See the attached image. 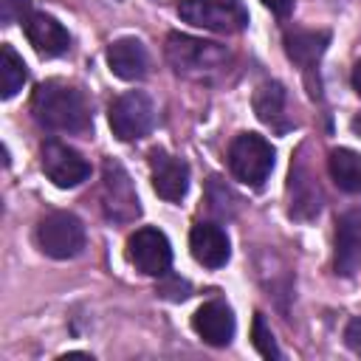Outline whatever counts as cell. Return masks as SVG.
Wrapping results in <instances>:
<instances>
[{
    "instance_id": "19",
    "label": "cell",
    "mask_w": 361,
    "mask_h": 361,
    "mask_svg": "<svg viewBox=\"0 0 361 361\" xmlns=\"http://www.w3.org/2000/svg\"><path fill=\"white\" fill-rule=\"evenodd\" d=\"M285 110V90L279 82H265L254 93V113L265 124H276V118Z\"/></svg>"
},
{
    "instance_id": "6",
    "label": "cell",
    "mask_w": 361,
    "mask_h": 361,
    "mask_svg": "<svg viewBox=\"0 0 361 361\" xmlns=\"http://www.w3.org/2000/svg\"><path fill=\"white\" fill-rule=\"evenodd\" d=\"M110 130L118 141H138L155 124V104L141 90H127L110 104Z\"/></svg>"
},
{
    "instance_id": "5",
    "label": "cell",
    "mask_w": 361,
    "mask_h": 361,
    "mask_svg": "<svg viewBox=\"0 0 361 361\" xmlns=\"http://www.w3.org/2000/svg\"><path fill=\"white\" fill-rule=\"evenodd\" d=\"M39 251L54 259H71L85 248V226L71 212H51L37 226Z\"/></svg>"
},
{
    "instance_id": "25",
    "label": "cell",
    "mask_w": 361,
    "mask_h": 361,
    "mask_svg": "<svg viewBox=\"0 0 361 361\" xmlns=\"http://www.w3.org/2000/svg\"><path fill=\"white\" fill-rule=\"evenodd\" d=\"M353 87L361 96V62H355V68H353Z\"/></svg>"
},
{
    "instance_id": "12",
    "label": "cell",
    "mask_w": 361,
    "mask_h": 361,
    "mask_svg": "<svg viewBox=\"0 0 361 361\" xmlns=\"http://www.w3.org/2000/svg\"><path fill=\"white\" fill-rule=\"evenodd\" d=\"M192 327H195V333L206 341V344H212V347H226L231 338H234V313H231V307L226 305V302H220V299H212V302H206L203 307H197V313L192 316Z\"/></svg>"
},
{
    "instance_id": "16",
    "label": "cell",
    "mask_w": 361,
    "mask_h": 361,
    "mask_svg": "<svg viewBox=\"0 0 361 361\" xmlns=\"http://www.w3.org/2000/svg\"><path fill=\"white\" fill-rule=\"evenodd\" d=\"M327 42H330V31H288L285 34V51L288 56L302 68V71H310L322 54L327 51Z\"/></svg>"
},
{
    "instance_id": "4",
    "label": "cell",
    "mask_w": 361,
    "mask_h": 361,
    "mask_svg": "<svg viewBox=\"0 0 361 361\" xmlns=\"http://www.w3.org/2000/svg\"><path fill=\"white\" fill-rule=\"evenodd\" d=\"M180 20L217 34H237L248 25V8L243 0H180Z\"/></svg>"
},
{
    "instance_id": "17",
    "label": "cell",
    "mask_w": 361,
    "mask_h": 361,
    "mask_svg": "<svg viewBox=\"0 0 361 361\" xmlns=\"http://www.w3.org/2000/svg\"><path fill=\"white\" fill-rule=\"evenodd\" d=\"M327 166H330V175L338 189H344L350 195H361V152L338 147L330 152Z\"/></svg>"
},
{
    "instance_id": "20",
    "label": "cell",
    "mask_w": 361,
    "mask_h": 361,
    "mask_svg": "<svg viewBox=\"0 0 361 361\" xmlns=\"http://www.w3.org/2000/svg\"><path fill=\"white\" fill-rule=\"evenodd\" d=\"M251 338H254V347H257V353H259L262 358H279V355H282V353H279V347H276V341H274L271 327H268V324H265V319H262V313H257V316H254Z\"/></svg>"
},
{
    "instance_id": "8",
    "label": "cell",
    "mask_w": 361,
    "mask_h": 361,
    "mask_svg": "<svg viewBox=\"0 0 361 361\" xmlns=\"http://www.w3.org/2000/svg\"><path fill=\"white\" fill-rule=\"evenodd\" d=\"M127 257H130V262L141 274H147V276H166V271L172 265V245H169L164 231L147 226V228H138L135 234H130Z\"/></svg>"
},
{
    "instance_id": "7",
    "label": "cell",
    "mask_w": 361,
    "mask_h": 361,
    "mask_svg": "<svg viewBox=\"0 0 361 361\" xmlns=\"http://www.w3.org/2000/svg\"><path fill=\"white\" fill-rule=\"evenodd\" d=\"M102 209L113 223H130L141 214L133 180L127 169L113 158H107L102 166Z\"/></svg>"
},
{
    "instance_id": "11",
    "label": "cell",
    "mask_w": 361,
    "mask_h": 361,
    "mask_svg": "<svg viewBox=\"0 0 361 361\" xmlns=\"http://www.w3.org/2000/svg\"><path fill=\"white\" fill-rule=\"evenodd\" d=\"M361 268V209H347L336 226V274L353 276Z\"/></svg>"
},
{
    "instance_id": "14",
    "label": "cell",
    "mask_w": 361,
    "mask_h": 361,
    "mask_svg": "<svg viewBox=\"0 0 361 361\" xmlns=\"http://www.w3.org/2000/svg\"><path fill=\"white\" fill-rule=\"evenodd\" d=\"M107 65H110V71H113L118 79L135 82V79H144V76H147L149 56H147V48H144L141 39H135V37H121V39H116V42L107 48Z\"/></svg>"
},
{
    "instance_id": "18",
    "label": "cell",
    "mask_w": 361,
    "mask_h": 361,
    "mask_svg": "<svg viewBox=\"0 0 361 361\" xmlns=\"http://www.w3.org/2000/svg\"><path fill=\"white\" fill-rule=\"evenodd\" d=\"M25 79H28V71H25L23 56L11 45H3V51H0V96L3 99L17 96V90L25 85Z\"/></svg>"
},
{
    "instance_id": "22",
    "label": "cell",
    "mask_w": 361,
    "mask_h": 361,
    "mask_svg": "<svg viewBox=\"0 0 361 361\" xmlns=\"http://www.w3.org/2000/svg\"><path fill=\"white\" fill-rule=\"evenodd\" d=\"M158 293H161L164 299H172V302H183V299L189 296V282H183V279L172 276L169 282H164V285L158 288Z\"/></svg>"
},
{
    "instance_id": "9",
    "label": "cell",
    "mask_w": 361,
    "mask_h": 361,
    "mask_svg": "<svg viewBox=\"0 0 361 361\" xmlns=\"http://www.w3.org/2000/svg\"><path fill=\"white\" fill-rule=\"evenodd\" d=\"M39 166L48 175V180L59 189H73L82 180H87V175H90V164L76 149H71L68 144H59V141H45L42 144Z\"/></svg>"
},
{
    "instance_id": "21",
    "label": "cell",
    "mask_w": 361,
    "mask_h": 361,
    "mask_svg": "<svg viewBox=\"0 0 361 361\" xmlns=\"http://www.w3.org/2000/svg\"><path fill=\"white\" fill-rule=\"evenodd\" d=\"M28 8H31V0H0V20L6 25L17 20H28Z\"/></svg>"
},
{
    "instance_id": "10",
    "label": "cell",
    "mask_w": 361,
    "mask_h": 361,
    "mask_svg": "<svg viewBox=\"0 0 361 361\" xmlns=\"http://www.w3.org/2000/svg\"><path fill=\"white\" fill-rule=\"evenodd\" d=\"M149 172H152V189L164 200H180L189 189V166L183 158H175L164 149L149 152Z\"/></svg>"
},
{
    "instance_id": "24",
    "label": "cell",
    "mask_w": 361,
    "mask_h": 361,
    "mask_svg": "<svg viewBox=\"0 0 361 361\" xmlns=\"http://www.w3.org/2000/svg\"><path fill=\"white\" fill-rule=\"evenodd\" d=\"M262 3H265L276 17H282V20L293 11V0H262Z\"/></svg>"
},
{
    "instance_id": "2",
    "label": "cell",
    "mask_w": 361,
    "mask_h": 361,
    "mask_svg": "<svg viewBox=\"0 0 361 361\" xmlns=\"http://www.w3.org/2000/svg\"><path fill=\"white\" fill-rule=\"evenodd\" d=\"M166 59L175 68V73L180 76H195L203 79L209 73H217L228 54L223 45L217 42H206V39H195L189 34H169L166 37Z\"/></svg>"
},
{
    "instance_id": "23",
    "label": "cell",
    "mask_w": 361,
    "mask_h": 361,
    "mask_svg": "<svg viewBox=\"0 0 361 361\" xmlns=\"http://www.w3.org/2000/svg\"><path fill=\"white\" fill-rule=\"evenodd\" d=\"M344 338H347V344H350L355 353H361V316H358V319H353V322L347 324Z\"/></svg>"
},
{
    "instance_id": "3",
    "label": "cell",
    "mask_w": 361,
    "mask_h": 361,
    "mask_svg": "<svg viewBox=\"0 0 361 361\" xmlns=\"http://www.w3.org/2000/svg\"><path fill=\"white\" fill-rule=\"evenodd\" d=\"M228 169L245 186L259 189L274 169V147L257 133H240L228 147Z\"/></svg>"
},
{
    "instance_id": "15",
    "label": "cell",
    "mask_w": 361,
    "mask_h": 361,
    "mask_svg": "<svg viewBox=\"0 0 361 361\" xmlns=\"http://www.w3.org/2000/svg\"><path fill=\"white\" fill-rule=\"evenodd\" d=\"M23 25H25L28 42L34 45V51L39 56H59L71 45L68 31L51 14H28V20H23Z\"/></svg>"
},
{
    "instance_id": "1",
    "label": "cell",
    "mask_w": 361,
    "mask_h": 361,
    "mask_svg": "<svg viewBox=\"0 0 361 361\" xmlns=\"http://www.w3.org/2000/svg\"><path fill=\"white\" fill-rule=\"evenodd\" d=\"M31 113L42 127H48L54 133L82 135L90 130V107H87L85 96L59 79L42 82L34 90Z\"/></svg>"
},
{
    "instance_id": "13",
    "label": "cell",
    "mask_w": 361,
    "mask_h": 361,
    "mask_svg": "<svg viewBox=\"0 0 361 361\" xmlns=\"http://www.w3.org/2000/svg\"><path fill=\"white\" fill-rule=\"evenodd\" d=\"M189 251L206 268H223L228 262V237L217 223H197L189 231Z\"/></svg>"
}]
</instances>
